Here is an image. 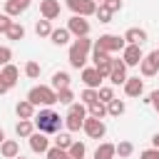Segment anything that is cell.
I'll return each instance as SVG.
<instances>
[{"mask_svg":"<svg viewBox=\"0 0 159 159\" xmlns=\"http://www.w3.org/2000/svg\"><path fill=\"white\" fill-rule=\"evenodd\" d=\"M124 109H127L124 102L117 99V97H114L112 102H107V114H109V117H119V114H124Z\"/></svg>","mask_w":159,"mask_h":159,"instance_id":"cell-26","label":"cell"},{"mask_svg":"<svg viewBox=\"0 0 159 159\" xmlns=\"http://www.w3.org/2000/svg\"><path fill=\"white\" fill-rule=\"evenodd\" d=\"M67 154H70V159H84V154H87V147H84L82 142H72V147L67 149Z\"/></svg>","mask_w":159,"mask_h":159,"instance_id":"cell-27","label":"cell"},{"mask_svg":"<svg viewBox=\"0 0 159 159\" xmlns=\"http://www.w3.org/2000/svg\"><path fill=\"white\" fill-rule=\"evenodd\" d=\"M60 0H40V15L45 20H57L60 17Z\"/></svg>","mask_w":159,"mask_h":159,"instance_id":"cell-13","label":"cell"},{"mask_svg":"<svg viewBox=\"0 0 159 159\" xmlns=\"http://www.w3.org/2000/svg\"><path fill=\"white\" fill-rule=\"evenodd\" d=\"M57 102H60V104H67V107H70V104L75 102V92H72L70 87H65V89H57Z\"/></svg>","mask_w":159,"mask_h":159,"instance_id":"cell-29","label":"cell"},{"mask_svg":"<svg viewBox=\"0 0 159 159\" xmlns=\"http://www.w3.org/2000/svg\"><path fill=\"white\" fill-rule=\"evenodd\" d=\"M97 92H99V102H104V104L114 99V89H112V87H99Z\"/></svg>","mask_w":159,"mask_h":159,"instance_id":"cell-39","label":"cell"},{"mask_svg":"<svg viewBox=\"0 0 159 159\" xmlns=\"http://www.w3.org/2000/svg\"><path fill=\"white\" fill-rule=\"evenodd\" d=\"M132 152H134V144H132V142H119V144H117V154H119L122 159L132 157Z\"/></svg>","mask_w":159,"mask_h":159,"instance_id":"cell-36","label":"cell"},{"mask_svg":"<svg viewBox=\"0 0 159 159\" xmlns=\"http://www.w3.org/2000/svg\"><path fill=\"white\" fill-rule=\"evenodd\" d=\"M122 37H124L127 45H144V42H147V30H142V27H129Z\"/></svg>","mask_w":159,"mask_h":159,"instance_id":"cell-15","label":"cell"},{"mask_svg":"<svg viewBox=\"0 0 159 159\" xmlns=\"http://www.w3.org/2000/svg\"><path fill=\"white\" fill-rule=\"evenodd\" d=\"M22 10H25V7H22L17 0H5V15H10V17H17Z\"/></svg>","mask_w":159,"mask_h":159,"instance_id":"cell-31","label":"cell"},{"mask_svg":"<svg viewBox=\"0 0 159 159\" xmlns=\"http://www.w3.org/2000/svg\"><path fill=\"white\" fill-rule=\"evenodd\" d=\"M92 45H94V42L89 40V35H87V37H77V40L70 45L67 60H70V65H72L75 70H82V67H84V62H87V55H89Z\"/></svg>","mask_w":159,"mask_h":159,"instance_id":"cell-2","label":"cell"},{"mask_svg":"<svg viewBox=\"0 0 159 159\" xmlns=\"http://www.w3.org/2000/svg\"><path fill=\"white\" fill-rule=\"evenodd\" d=\"M94 45L97 47H102V50H107V52H122L124 47H127V42H124V37H119V35H99L97 40H94Z\"/></svg>","mask_w":159,"mask_h":159,"instance_id":"cell-4","label":"cell"},{"mask_svg":"<svg viewBox=\"0 0 159 159\" xmlns=\"http://www.w3.org/2000/svg\"><path fill=\"white\" fill-rule=\"evenodd\" d=\"M102 5H104L107 10H112V12H119V10H122V0H104Z\"/></svg>","mask_w":159,"mask_h":159,"instance_id":"cell-43","label":"cell"},{"mask_svg":"<svg viewBox=\"0 0 159 159\" xmlns=\"http://www.w3.org/2000/svg\"><path fill=\"white\" fill-rule=\"evenodd\" d=\"M17 2H20V5H22V7H27V5H30V2H32V0H17Z\"/></svg>","mask_w":159,"mask_h":159,"instance_id":"cell-48","label":"cell"},{"mask_svg":"<svg viewBox=\"0 0 159 159\" xmlns=\"http://www.w3.org/2000/svg\"><path fill=\"white\" fill-rule=\"evenodd\" d=\"M10 60H12V50H10V47H5V45H0V67H2V65H7Z\"/></svg>","mask_w":159,"mask_h":159,"instance_id":"cell-40","label":"cell"},{"mask_svg":"<svg viewBox=\"0 0 159 159\" xmlns=\"http://www.w3.org/2000/svg\"><path fill=\"white\" fill-rule=\"evenodd\" d=\"M149 104H152V107L159 112V89H154V92L149 94Z\"/></svg>","mask_w":159,"mask_h":159,"instance_id":"cell-45","label":"cell"},{"mask_svg":"<svg viewBox=\"0 0 159 159\" xmlns=\"http://www.w3.org/2000/svg\"><path fill=\"white\" fill-rule=\"evenodd\" d=\"M0 154H2L5 159H15V157H20V144H17L15 139H5V142L0 144Z\"/></svg>","mask_w":159,"mask_h":159,"instance_id":"cell-18","label":"cell"},{"mask_svg":"<svg viewBox=\"0 0 159 159\" xmlns=\"http://www.w3.org/2000/svg\"><path fill=\"white\" fill-rule=\"evenodd\" d=\"M30 149H32L35 154H45V152L50 149V139H47V134L35 129V132L30 134Z\"/></svg>","mask_w":159,"mask_h":159,"instance_id":"cell-12","label":"cell"},{"mask_svg":"<svg viewBox=\"0 0 159 159\" xmlns=\"http://www.w3.org/2000/svg\"><path fill=\"white\" fill-rule=\"evenodd\" d=\"M139 159H159V149H157V147H152V149H144V152L139 154Z\"/></svg>","mask_w":159,"mask_h":159,"instance_id":"cell-44","label":"cell"},{"mask_svg":"<svg viewBox=\"0 0 159 159\" xmlns=\"http://www.w3.org/2000/svg\"><path fill=\"white\" fill-rule=\"evenodd\" d=\"M82 132H84L89 139H102V137L107 134V124H104L102 119L87 114V117H84V124H82Z\"/></svg>","mask_w":159,"mask_h":159,"instance_id":"cell-5","label":"cell"},{"mask_svg":"<svg viewBox=\"0 0 159 159\" xmlns=\"http://www.w3.org/2000/svg\"><path fill=\"white\" fill-rule=\"evenodd\" d=\"M109 82H112V84H124V82H127V65H124V60H122V57H119V60H114V57H112Z\"/></svg>","mask_w":159,"mask_h":159,"instance_id":"cell-10","label":"cell"},{"mask_svg":"<svg viewBox=\"0 0 159 159\" xmlns=\"http://www.w3.org/2000/svg\"><path fill=\"white\" fill-rule=\"evenodd\" d=\"M2 142H5V132L0 129V144H2Z\"/></svg>","mask_w":159,"mask_h":159,"instance_id":"cell-49","label":"cell"},{"mask_svg":"<svg viewBox=\"0 0 159 159\" xmlns=\"http://www.w3.org/2000/svg\"><path fill=\"white\" fill-rule=\"evenodd\" d=\"M142 92H144V80H139V77H127V82H124V94H127V97H142Z\"/></svg>","mask_w":159,"mask_h":159,"instance_id":"cell-16","label":"cell"},{"mask_svg":"<svg viewBox=\"0 0 159 159\" xmlns=\"http://www.w3.org/2000/svg\"><path fill=\"white\" fill-rule=\"evenodd\" d=\"M94 15H97V20H99V22H112V15H114V12H112V10H107L104 5H99Z\"/></svg>","mask_w":159,"mask_h":159,"instance_id":"cell-38","label":"cell"},{"mask_svg":"<svg viewBox=\"0 0 159 159\" xmlns=\"http://www.w3.org/2000/svg\"><path fill=\"white\" fill-rule=\"evenodd\" d=\"M114 154H117V144H109V142H102L94 149V159H114Z\"/></svg>","mask_w":159,"mask_h":159,"instance_id":"cell-19","label":"cell"},{"mask_svg":"<svg viewBox=\"0 0 159 159\" xmlns=\"http://www.w3.org/2000/svg\"><path fill=\"white\" fill-rule=\"evenodd\" d=\"M15 159H25V157H15Z\"/></svg>","mask_w":159,"mask_h":159,"instance_id":"cell-51","label":"cell"},{"mask_svg":"<svg viewBox=\"0 0 159 159\" xmlns=\"http://www.w3.org/2000/svg\"><path fill=\"white\" fill-rule=\"evenodd\" d=\"M67 112H70V114H77V117H87V114H89V112H87V104H82V102H72Z\"/></svg>","mask_w":159,"mask_h":159,"instance_id":"cell-37","label":"cell"},{"mask_svg":"<svg viewBox=\"0 0 159 159\" xmlns=\"http://www.w3.org/2000/svg\"><path fill=\"white\" fill-rule=\"evenodd\" d=\"M94 2H97V5H102V2H104V0H94Z\"/></svg>","mask_w":159,"mask_h":159,"instance_id":"cell-50","label":"cell"},{"mask_svg":"<svg viewBox=\"0 0 159 159\" xmlns=\"http://www.w3.org/2000/svg\"><path fill=\"white\" fill-rule=\"evenodd\" d=\"M32 122H35V129H37V132H45V134H57L65 119H62L57 112H52L50 107H45V109H40V112L32 117Z\"/></svg>","mask_w":159,"mask_h":159,"instance_id":"cell-1","label":"cell"},{"mask_svg":"<svg viewBox=\"0 0 159 159\" xmlns=\"http://www.w3.org/2000/svg\"><path fill=\"white\" fill-rule=\"evenodd\" d=\"M82 124H84V117H77V114H70V112H67V117H65V127H67V132H80Z\"/></svg>","mask_w":159,"mask_h":159,"instance_id":"cell-23","label":"cell"},{"mask_svg":"<svg viewBox=\"0 0 159 159\" xmlns=\"http://www.w3.org/2000/svg\"><path fill=\"white\" fill-rule=\"evenodd\" d=\"M70 37H72V32H70L67 27H57V30H52V35H50L52 45H57V47L67 45V42H70Z\"/></svg>","mask_w":159,"mask_h":159,"instance_id":"cell-20","label":"cell"},{"mask_svg":"<svg viewBox=\"0 0 159 159\" xmlns=\"http://www.w3.org/2000/svg\"><path fill=\"white\" fill-rule=\"evenodd\" d=\"M17 77H20V70H17L12 62H7V65H2V67H0V80H2L10 89L17 84Z\"/></svg>","mask_w":159,"mask_h":159,"instance_id":"cell-14","label":"cell"},{"mask_svg":"<svg viewBox=\"0 0 159 159\" xmlns=\"http://www.w3.org/2000/svg\"><path fill=\"white\" fill-rule=\"evenodd\" d=\"M87 112H89L92 117L102 119V117H107V104H104V102H94V104H89V107H87Z\"/></svg>","mask_w":159,"mask_h":159,"instance_id":"cell-30","label":"cell"},{"mask_svg":"<svg viewBox=\"0 0 159 159\" xmlns=\"http://www.w3.org/2000/svg\"><path fill=\"white\" fill-rule=\"evenodd\" d=\"M15 114H17L20 119H32V117H35V104H32L30 99H20V102L15 104Z\"/></svg>","mask_w":159,"mask_h":159,"instance_id":"cell-17","label":"cell"},{"mask_svg":"<svg viewBox=\"0 0 159 159\" xmlns=\"http://www.w3.org/2000/svg\"><path fill=\"white\" fill-rule=\"evenodd\" d=\"M139 70L144 77H154L159 72V50H152L149 55H144V60L139 62Z\"/></svg>","mask_w":159,"mask_h":159,"instance_id":"cell-8","label":"cell"},{"mask_svg":"<svg viewBox=\"0 0 159 159\" xmlns=\"http://www.w3.org/2000/svg\"><path fill=\"white\" fill-rule=\"evenodd\" d=\"M102 75H99V70L97 67H82V82H84V87H92V89H99L102 87Z\"/></svg>","mask_w":159,"mask_h":159,"instance_id":"cell-11","label":"cell"},{"mask_svg":"<svg viewBox=\"0 0 159 159\" xmlns=\"http://www.w3.org/2000/svg\"><path fill=\"white\" fill-rule=\"evenodd\" d=\"M12 22H15V20H12L10 15H5V12H2V15H0V32H7Z\"/></svg>","mask_w":159,"mask_h":159,"instance_id":"cell-42","label":"cell"},{"mask_svg":"<svg viewBox=\"0 0 159 159\" xmlns=\"http://www.w3.org/2000/svg\"><path fill=\"white\" fill-rule=\"evenodd\" d=\"M27 99L37 107V104H42V107H52L55 102H57V89H52V87H47V84H37V87H32L30 92H27Z\"/></svg>","mask_w":159,"mask_h":159,"instance_id":"cell-3","label":"cell"},{"mask_svg":"<svg viewBox=\"0 0 159 159\" xmlns=\"http://www.w3.org/2000/svg\"><path fill=\"white\" fill-rule=\"evenodd\" d=\"M97 70H99V75L102 77H109V72H112V60H107V62H99V65H94Z\"/></svg>","mask_w":159,"mask_h":159,"instance_id":"cell-41","label":"cell"},{"mask_svg":"<svg viewBox=\"0 0 159 159\" xmlns=\"http://www.w3.org/2000/svg\"><path fill=\"white\" fill-rule=\"evenodd\" d=\"M52 30H55V27H52V25H50V20H45V17L35 22V32H37V37H50V35H52Z\"/></svg>","mask_w":159,"mask_h":159,"instance_id":"cell-24","label":"cell"},{"mask_svg":"<svg viewBox=\"0 0 159 159\" xmlns=\"http://www.w3.org/2000/svg\"><path fill=\"white\" fill-rule=\"evenodd\" d=\"M7 89H10V87H7V84H5V82H2V80H0V94H5V92H7Z\"/></svg>","mask_w":159,"mask_h":159,"instance_id":"cell-46","label":"cell"},{"mask_svg":"<svg viewBox=\"0 0 159 159\" xmlns=\"http://www.w3.org/2000/svg\"><path fill=\"white\" fill-rule=\"evenodd\" d=\"M45 157H47V159H70L67 149H60V147H50V149L45 152Z\"/></svg>","mask_w":159,"mask_h":159,"instance_id":"cell-35","label":"cell"},{"mask_svg":"<svg viewBox=\"0 0 159 159\" xmlns=\"http://www.w3.org/2000/svg\"><path fill=\"white\" fill-rule=\"evenodd\" d=\"M55 147H60V149H70V147H72V137H70L67 132H57V137H55Z\"/></svg>","mask_w":159,"mask_h":159,"instance_id":"cell-33","label":"cell"},{"mask_svg":"<svg viewBox=\"0 0 159 159\" xmlns=\"http://www.w3.org/2000/svg\"><path fill=\"white\" fill-rule=\"evenodd\" d=\"M92 60H94V65H99V62H107V60H112V52H107V50H102V47L92 45Z\"/></svg>","mask_w":159,"mask_h":159,"instance_id":"cell-28","label":"cell"},{"mask_svg":"<svg viewBox=\"0 0 159 159\" xmlns=\"http://www.w3.org/2000/svg\"><path fill=\"white\" fill-rule=\"evenodd\" d=\"M67 30H70L75 37H87L92 27H89L87 17H82V15H72V17L67 20Z\"/></svg>","mask_w":159,"mask_h":159,"instance_id":"cell-7","label":"cell"},{"mask_svg":"<svg viewBox=\"0 0 159 159\" xmlns=\"http://www.w3.org/2000/svg\"><path fill=\"white\" fill-rule=\"evenodd\" d=\"M67 7L72 10V15H82V17H89L97 12V2L94 0H67Z\"/></svg>","mask_w":159,"mask_h":159,"instance_id":"cell-6","label":"cell"},{"mask_svg":"<svg viewBox=\"0 0 159 159\" xmlns=\"http://www.w3.org/2000/svg\"><path fill=\"white\" fill-rule=\"evenodd\" d=\"M80 99H82V104H94V102H99V92L97 89H92V87H84L82 89V94H80Z\"/></svg>","mask_w":159,"mask_h":159,"instance_id":"cell-25","label":"cell"},{"mask_svg":"<svg viewBox=\"0 0 159 159\" xmlns=\"http://www.w3.org/2000/svg\"><path fill=\"white\" fill-rule=\"evenodd\" d=\"M152 144H154V147H157V149H159V132H157V134H154V137H152Z\"/></svg>","mask_w":159,"mask_h":159,"instance_id":"cell-47","label":"cell"},{"mask_svg":"<svg viewBox=\"0 0 159 159\" xmlns=\"http://www.w3.org/2000/svg\"><path fill=\"white\" fill-rule=\"evenodd\" d=\"M35 132V122L32 119H20L17 124H15V134L17 137H25V139H30V134Z\"/></svg>","mask_w":159,"mask_h":159,"instance_id":"cell-21","label":"cell"},{"mask_svg":"<svg viewBox=\"0 0 159 159\" xmlns=\"http://www.w3.org/2000/svg\"><path fill=\"white\" fill-rule=\"evenodd\" d=\"M52 89H65V87H70V75L65 72V70H60V72H55L52 75V84H50Z\"/></svg>","mask_w":159,"mask_h":159,"instance_id":"cell-22","label":"cell"},{"mask_svg":"<svg viewBox=\"0 0 159 159\" xmlns=\"http://www.w3.org/2000/svg\"><path fill=\"white\" fill-rule=\"evenodd\" d=\"M122 60L127 67H137L142 60H144V52H142V45H127L122 50Z\"/></svg>","mask_w":159,"mask_h":159,"instance_id":"cell-9","label":"cell"},{"mask_svg":"<svg viewBox=\"0 0 159 159\" xmlns=\"http://www.w3.org/2000/svg\"><path fill=\"white\" fill-rule=\"evenodd\" d=\"M5 35H7L10 40H22V37H25V27H22L20 22H12V25H10V30H7Z\"/></svg>","mask_w":159,"mask_h":159,"instance_id":"cell-32","label":"cell"},{"mask_svg":"<svg viewBox=\"0 0 159 159\" xmlns=\"http://www.w3.org/2000/svg\"><path fill=\"white\" fill-rule=\"evenodd\" d=\"M40 72H42V67H40L35 60H30V62L25 65V75H27L30 80H37V77H40Z\"/></svg>","mask_w":159,"mask_h":159,"instance_id":"cell-34","label":"cell"}]
</instances>
